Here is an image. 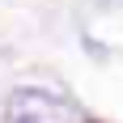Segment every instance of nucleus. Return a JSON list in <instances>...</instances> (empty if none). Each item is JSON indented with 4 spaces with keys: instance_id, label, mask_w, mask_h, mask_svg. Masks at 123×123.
Masks as SVG:
<instances>
[{
    "instance_id": "obj_1",
    "label": "nucleus",
    "mask_w": 123,
    "mask_h": 123,
    "mask_svg": "<svg viewBox=\"0 0 123 123\" xmlns=\"http://www.w3.org/2000/svg\"><path fill=\"white\" fill-rule=\"evenodd\" d=\"M4 119L9 123H68L72 119V106L60 102L55 93H47V89L25 85V89H13L9 93Z\"/></svg>"
}]
</instances>
